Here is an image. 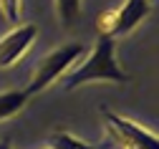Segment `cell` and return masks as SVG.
<instances>
[{
	"label": "cell",
	"mask_w": 159,
	"mask_h": 149,
	"mask_svg": "<svg viewBox=\"0 0 159 149\" xmlns=\"http://www.w3.org/2000/svg\"><path fill=\"white\" fill-rule=\"evenodd\" d=\"M56 13L63 28H71L81 15V0H56Z\"/></svg>",
	"instance_id": "52a82bcc"
},
{
	"label": "cell",
	"mask_w": 159,
	"mask_h": 149,
	"mask_svg": "<svg viewBox=\"0 0 159 149\" xmlns=\"http://www.w3.org/2000/svg\"><path fill=\"white\" fill-rule=\"evenodd\" d=\"M91 81H111V83H129L131 81L129 73L116 61L114 38L98 35L91 56L81 66H76L71 73L61 76V86H63V91H73V89L84 86V83H91Z\"/></svg>",
	"instance_id": "6da1fadb"
},
{
	"label": "cell",
	"mask_w": 159,
	"mask_h": 149,
	"mask_svg": "<svg viewBox=\"0 0 159 149\" xmlns=\"http://www.w3.org/2000/svg\"><path fill=\"white\" fill-rule=\"evenodd\" d=\"M48 149H96V147H91V144H86V142H81V139H76V137L58 129V132H53L48 137Z\"/></svg>",
	"instance_id": "ba28073f"
},
{
	"label": "cell",
	"mask_w": 159,
	"mask_h": 149,
	"mask_svg": "<svg viewBox=\"0 0 159 149\" xmlns=\"http://www.w3.org/2000/svg\"><path fill=\"white\" fill-rule=\"evenodd\" d=\"M149 13H152V0H124L119 8H109L96 18V30L98 35L116 40L131 33Z\"/></svg>",
	"instance_id": "3957f363"
},
{
	"label": "cell",
	"mask_w": 159,
	"mask_h": 149,
	"mask_svg": "<svg viewBox=\"0 0 159 149\" xmlns=\"http://www.w3.org/2000/svg\"><path fill=\"white\" fill-rule=\"evenodd\" d=\"M101 114L106 119V134L119 149H159V137L149 134L144 126L109 111L106 106H101Z\"/></svg>",
	"instance_id": "277c9868"
},
{
	"label": "cell",
	"mask_w": 159,
	"mask_h": 149,
	"mask_svg": "<svg viewBox=\"0 0 159 149\" xmlns=\"http://www.w3.org/2000/svg\"><path fill=\"white\" fill-rule=\"evenodd\" d=\"M28 101H30V96L25 94V89H23V91H18V89L3 91V94H0V121L18 116V114L25 109Z\"/></svg>",
	"instance_id": "8992f818"
},
{
	"label": "cell",
	"mask_w": 159,
	"mask_h": 149,
	"mask_svg": "<svg viewBox=\"0 0 159 149\" xmlns=\"http://www.w3.org/2000/svg\"><path fill=\"white\" fill-rule=\"evenodd\" d=\"M0 149H13V147H10V142H8V139H0Z\"/></svg>",
	"instance_id": "30bf717a"
},
{
	"label": "cell",
	"mask_w": 159,
	"mask_h": 149,
	"mask_svg": "<svg viewBox=\"0 0 159 149\" xmlns=\"http://www.w3.org/2000/svg\"><path fill=\"white\" fill-rule=\"evenodd\" d=\"M0 13L8 23H18V18L23 13V0H0Z\"/></svg>",
	"instance_id": "9c48e42d"
},
{
	"label": "cell",
	"mask_w": 159,
	"mask_h": 149,
	"mask_svg": "<svg viewBox=\"0 0 159 149\" xmlns=\"http://www.w3.org/2000/svg\"><path fill=\"white\" fill-rule=\"evenodd\" d=\"M84 43H78V40H73V43H63V46H58L56 51H51L48 56H43V61L38 63V68H35V76L30 78L28 83V89L25 94L33 99L35 94H41L43 89H48L53 81H58L73 63L84 56Z\"/></svg>",
	"instance_id": "7a4b0ae2"
},
{
	"label": "cell",
	"mask_w": 159,
	"mask_h": 149,
	"mask_svg": "<svg viewBox=\"0 0 159 149\" xmlns=\"http://www.w3.org/2000/svg\"><path fill=\"white\" fill-rule=\"evenodd\" d=\"M38 38V26L25 23L18 26L15 30L5 33L0 38V68H10L25 56V51L33 46V40Z\"/></svg>",
	"instance_id": "5b68a950"
}]
</instances>
